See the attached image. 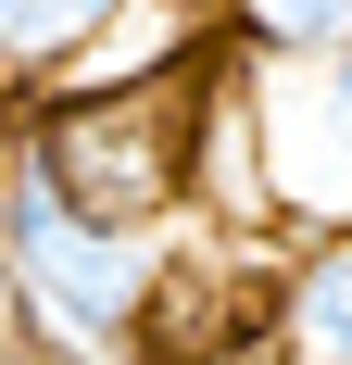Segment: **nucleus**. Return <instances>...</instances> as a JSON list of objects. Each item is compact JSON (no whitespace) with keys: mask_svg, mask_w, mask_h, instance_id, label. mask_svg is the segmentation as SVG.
I'll return each instance as SVG.
<instances>
[{"mask_svg":"<svg viewBox=\"0 0 352 365\" xmlns=\"http://www.w3.org/2000/svg\"><path fill=\"white\" fill-rule=\"evenodd\" d=\"M189 76H202V38L113 88L26 76V88H0V151L101 227H189Z\"/></svg>","mask_w":352,"mask_h":365,"instance_id":"obj_1","label":"nucleus"},{"mask_svg":"<svg viewBox=\"0 0 352 365\" xmlns=\"http://www.w3.org/2000/svg\"><path fill=\"white\" fill-rule=\"evenodd\" d=\"M164 252H176V227H101V215H76L51 177H26L0 151V302H13V328H26L38 365L139 353Z\"/></svg>","mask_w":352,"mask_h":365,"instance_id":"obj_2","label":"nucleus"},{"mask_svg":"<svg viewBox=\"0 0 352 365\" xmlns=\"http://www.w3.org/2000/svg\"><path fill=\"white\" fill-rule=\"evenodd\" d=\"M264 365H352V227H315L277 252L264 290Z\"/></svg>","mask_w":352,"mask_h":365,"instance_id":"obj_3","label":"nucleus"},{"mask_svg":"<svg viewBox=\"0 0 352 365\" xmlns=\"http://www.w3.org/2000/svg\"><path fill=\"white\" fill-rule=\"evenodd\" d=\"M227 38L252 63H315L327 38H352V0H227Z\"/></svg>","mask_w":352,"mask_h":365,"instance_id":"obj_4","label":"nucleus"},{"mask_svg":"<svg viewBox=\"0 0 352 365\" xmlns=\"http://www.w3.org/2000/svg\"><path fill=\"white\" fill-rule=\"evenodd\" d=\"M113 13H126V0H38V26H51V63H63V51H88ZM51 63H38V76H51Z\"/></svg>","mask_w":352,"mask_h":365,"instance_id":"obj_5","label":"nucleus"},{"mask_svg":"<svg viewBox=\"0 0 352 365\" xmlns=\"http://www.w3.org/2000/svg\"><path fill=\"white\" fill-rule=\"evenodd\" d=\"M164 13H202V0H164Z\"/></svg>","mask_w":352,"mask_h":365,"instance_id":"obj_6","label":"nucleus"}]
</instances>
